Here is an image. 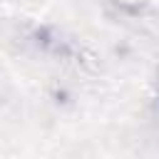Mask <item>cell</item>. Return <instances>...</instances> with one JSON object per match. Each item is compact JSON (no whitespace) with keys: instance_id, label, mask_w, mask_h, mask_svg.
<instances>
[{"instance_id":"1","label":"cell","mask_w":159,"mask_h":159,"mask_svg":"<svg viewBox=\"0 0 159 159\" xmlns=\"http://www.w3.org/2000/svg\"><path fill=\"white\" fill-rule=\"evenodd\" d=\"M109 5H112L114 10H119V12L137 15V12H142V10L149 5V0H109Z\"/></svg>"}]
</instances>
